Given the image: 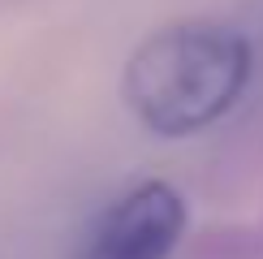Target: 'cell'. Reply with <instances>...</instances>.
Masks as SVG:
<instances>
[{"label": "cell", "instance_id": "1", "mask_svg": "<svg viewBox=\"0 0 263 259\" xmlns=\"http://www.w3.org/2000/svg\"><path fill=\"white\" fill-rule=\"evenodd\" d=\"M250 78V43L220 22H173L125 61L121 100L142 130L185 138L237 104Z\"/></svg>", "mask_w": 263, "mask_h": 259}, {"label": "cell", "instance_id": "2", "mask_svg": "<svg viewBox=\"0 0 263 259\" xmlns=\"http://www.w3.org/2000/svg\"><path fill=\"white\" fill-rule=\"evenodd\" d=\"M185 233V199L168 181H138L82 229L73 259H168Z\"/></svg>", "mask_w": 263, "mask_h": 259}]
</instances>
